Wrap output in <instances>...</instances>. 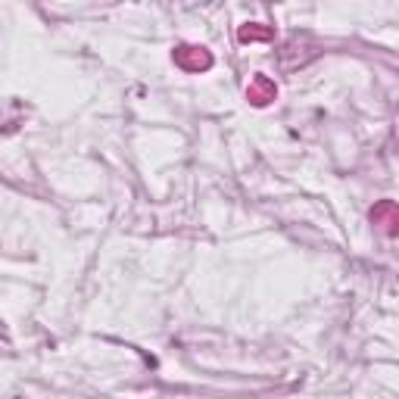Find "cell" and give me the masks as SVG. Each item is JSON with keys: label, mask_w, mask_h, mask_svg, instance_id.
Here are the masks:
<instances>
[{"label": "cell", "mask_w": 399, "mask_h": 399, "mask_svg": "<svg viewBox=\"0 0 399 399\" xmlns=\"http://www.w3.org/2000/svg\"><path fill=\"white\" fill-rule=\"evenodd\" d=\"M175 62L187 72H200V69H209L213 66V57H209V50H203V47H178L175 50Z\"/></svg>", "instance_id": "6da1fadb"}, {"label": "cell", "mask_w": 399, "mask_h": 399, "mask_svg": "<svg viewBox=\"0 0 399 399\" xmlns=\"http://www.w3.org/2000/svg\"><path fill=\"white\" fill-rule=\"evenodd\" d=\"M275 94H278V88H275V84H271L265 75H256L253 82H249V88H247V97L253 100L256 106L271 103V100H275Z\"/></svg>", "instance_id": "7a4b0ae2"}, {"label": "cell", "mask_w": 399, "mask_h": 399, "mask_svg": "<svg viewBox=\"0 0 399 399\" xmlns=\"http://www.w3.org/2000/svg\"><path fill=\"white\" fill-rule=\"evenodd\" d=\"M265 38H271L269 28H259V26H244L240 28V41H265Z\"/></svg>", "instance_id": "3957f363"}]
</instances>
